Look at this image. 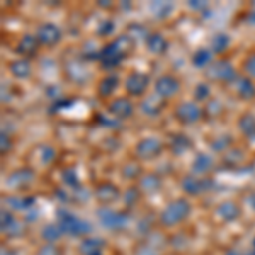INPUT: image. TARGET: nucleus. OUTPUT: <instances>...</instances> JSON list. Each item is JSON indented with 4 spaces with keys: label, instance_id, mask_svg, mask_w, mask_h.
Masks as SVG:
<instances>
[{
    "label": "nucleus",
    "instance_id": "27",
    "mask_svg": "<svg viewBox=\"0 0 255 255\" xmlns=\"http://www.w3.org/2000/svg\"><path fill=\"white\" fill-rule=\"evenodd\" d=\"M3 203L5 204H9L10 208H14V209H17V211H26V209H29L34 206V203H36V199L34 197H19V196H9L7 199H3Z\"/></svg>",
    "mask_w": 255,
    "mask_h": 255
},
{
    "label": "nucleus",
    "instance_id": "16",
    "mask_svg": "<svg viewBox=\"0 0 255 255\" xmlns=\"http://www.w3.org/2000/svg\"><path fill=\"white\" fill-rule=\"evenodd\" d=\"M96 196L102 204H109V203H113V201L118 199L119 189L111 182L99 184L97 189H96Z\"/></svg>",
    "mask_w": 255,
    "mask_h": 255
},
{
    "label": "nucleus",
    "instance_id": "47",
    "mask_svg": "<svg viewBox=\"0 0 255 255\" xmlns=\"http://www.w3.org/2000/svg\"><path fill=\"white\" fill-rule=\"evenodd\" d=\"M189 5H191L192 9H194V10H203V9H206V7H208V2H201V3H196L194 0H191V2H189Z\"/></svg>",
    "mask_w": 255,
    "mask_h": 255
},
{
    "label": "nucleus",
    "instance_id": "2",
    "mask_svg": "<svg viewBox=\"0 0 255 255\" xmlns=\"http://www.w3.org/2000/svg\"><path fill=\"white\" fill-rule=\"evenodd\" d=\"M191 213V204L186 199H175L167 204V208L160 215V223L163 226H175L182 223Z\"/></svg>",
    "mask_w": 255,
    "mask_h": 255
},
{
    "label": "nucleus",
    "instance_id": "21",
    "mask_svg": "<svg viewBox=\"0 0 255 255\" xmlns=\"http://www.w3.org/2000/svg\"><path fill=\"white\" fill-rule=\"evenodd\" d=\"M160 187H162V180L155 174H146L139 180V189H141L145 194H155Z\"/></svg>",
    "mask_w": 255,
    "mask_h": 255
},
{
    "label": "nucleus",
    "instance_id": "30",
    "mask_svg": "<svg viewBox=\"0 0 255 255\" xmlns=\"http://www.w3.org/2000/svg\"><path fill=\"white\" fill-rule=\"evenodd\" d=\"M209 63H213V51L211 49H199L192 56V65L196 68H208Z\"/></svg>",
    "mask_w": 255,
    "mask_h": 255
},
{
    "label": "nucleus",
    "instance_id": "6",
    "mask_svg": "<svg viewBox=\"0 0 255 255\" xmlns=\"http://www.w3.org/2000/svg\"><path fill=\"white\" fill-rule=\"evenodd\" d=\"M175 118L184 125H192L203 118V109L196 102H180L175 108Z\"/></svg>",
    "mask_w": 255,
    "mask_h": 255
},
{
    "label": "nucleus",
    "instance_id": "31",
    "mask_svg": "<svg viewBox=\"0 0 255 255\" xmlns=\"http://www.w3.org/2000/svg\"><path fill=\"white\" fill-rule=\"evenodd\" d=\"M150 10L157 19H165L170 15V12L174 10V3H170V2H151Z\"/></svg>",
    "mask_w": 255,
    "mask_h": 255
},
{
    "label": "nucleus",
    "instance_id": "25",
    "mask_svg": "<svg viewBox=\"0 0 255 255\" xmlns=\"http://www.w3.org/2000/svg\"><path fill=\"white\" fill-rule=\"evenodd\" d=\"M10 73L15 77V79H20V80L27 79V77L31 75V63L26 58H19V60L12 61Z\"/></svg>",
    "mask_w": 255,
    "mask_h": 255
},
{
    "label": "nucleus",
    "instance_id": "7",
    "mask_svg": "<svg viewBox=\"0 0 255 255\" xmlns=\"http://www.w3.org/2000/svg\"><path fill=\"white\" fill-rule=\"evenodd\" d=\"M180 186H182V189L187 192V194L197 196V194L206 192L209 187H213V180L211 179H201V177H197V175H187L182 179Z\"/></svg>",
    "mask_w": 255,
    "mask_h": 255
},
{
    "label": "nucleus",
    "instance_id": "51",
    "mask_svg": "<svg viewBox=\"0 0 255 255\" xmlns=\"http://www.w3.org/2000/svg\"><path fill=\"white\" fill-rule=\"evenodd\" d=\"M254 247H255V242H254Z\"/></svg>",
    "mask_w": 255,
    "mask_h": 255
},
{
    "label": "nucleus",
    "instance_id": "49",
    "mask_svg": "<svg viewBox=\"0 0 255 255\" xmlns=\"http://www.w3.org/2000/svg\"><path fill=\"white\" fill-rule=\"evenodd\" d=\"M250 204H252V208L255 209V194L250 196Z\"/></svg>",
    "mask_w": 255,
    "mask_h": 255
},
{
    "label": "nucleus",
    "instance_id": "23",
    "mask_svg": "<svg viewBox=\"0 0 255 255\" xmlns=\"http://www.w3.org/2000/svg\"><path fill=\"white\" fill-rule=\"evenodd\" d=\"M216 213L221 220L233 221V220H237L238 215H240V208H238L235 203H232V201H226V203H221L220 206H218Z\"/></svg>",
    "mask_w": 255,
    "mask_h": 255
},
{
    "label": "nucleus",
    "instance_id": "38",
    "mask_svg": "<svg viewBox=\"0 0 255 255\" xmlns=\"http://www.w3.org/2000/svg\"><path fill=\"white\" fill-rule=\"evenodd\" d=\"M244 72L249 79H255V53L247 56V60L244 61Z\"/></svg>",
    "mask_w": 255,
    "mask_h": 255
},
{
    "label": "nucleus",
    "instance_id": "13",
    "mask_svg": "<svg viewBox=\"0 0 255 255\" xmlns=\"http://www.w3.org/2000/svg\"><path fill=\"white\" fill-rule=\"evenodd\" d=\"M36 38H38L39 44H44V46H55V44L61 39V31L58 26H55V24H43V26H39Z\"/></svg>",
    "mask_w": 255,
    "mask_h": 255
},
{
    "label": "nucleus",
    "instance_id": "37",
    "mask_svg": "<svg viewBox=\"0 0 255 255\" xmlns=\"http://www.w3.org/2000/svg\"><path fill=\"white\" fill-rule=\"evenodd\" d=\"M209 96H211V89H209V85L204 84V82L197 84V87L194 89V97L197 99V101H206Z\"/></svg>",
    "mask_w": 255,
    "mask_h": 255
},
{
    "label": "nucleus",
    "instance_id": "9",
    "mask_svg": "<svg viewBox=\"0 0 255 255\" xmlns=\"http://www.w3.org/2000/svg\"><path fill=\"white\" fill-rule=\"evenodd\" d=\"M148 84H150V77L146 73H139V72H133L125 82L126 92H129L131 96H143L145 90L148 89Z\"/></svg>",
    "mask_w": 255,
    "mask_h": 255
},
{
    "label": "nucleus",
    "instance_id": "10",
    "mask_svg": "<svg viewBox=\"0 0 255 255\" xmlns=\"http://www.w3.org/2000/svg\"><path fill=\"white\" fill-rule=\"evenodd\" d=\"M34 170L32 168H19V170L12 172L9 175V179H7V184H9V187L12 189H24L27 186H31L32 182H34Z\"/></svg>",
    "mask_w": 255,
    "mask_h": 255
},
{
    "label": "nucleus",
    "instance_id": "50",
    "mask_svg": "<svg viewBox=\"0 0 255 255\" xmlns=\"http://www.w3.org/2000/svg\"><path fill=\"white\" fill-rule=\"evenodd\" d=\"M250 20H252V22H255V14H254V17H250Z\"/></svg>",
    "mask_w": 255,
    "mask_h": 255
},
{
    "label": "nucleus",
    "instance_id": "14",
    "mask_svg": "<svg viewBox=\"0 0 255 255\" xmlns=\"http://www.w3.org/2000/svg\"><path fill=\"white\" fill-rule=\"evenodd\" d=\"M165 108V99H162L158 94H153V96H148L143 99L141 102V111L146 114V116H158L160 113Z\"/></svg>",
    "mask_w": 255,
    "mask_h": 255
},
{
    "label": "nucleus",
    "instance_id": "22",
    "mask_svg": "<svg viewBox=\"0 0 255 255\" xmlns=\"http://www.w3.org/2000/svg\"><path fill=\"white\" fill-rule=\"evenodd\" d=\"M102 247H104V242L101 238L89 237L80 244V252L84 255H102Z\"/></svg>",
    "mask_w": 255,
    "mask_h": 255
},
{
    "label": "nucleus",
    "instance_id": "42",
    "mask_svg": "<svg viewBox=\"0 0 255 255\" xmlns=\"http://www.w3.org/2000/svg\"><path fill=\"white\" fill-rule=\"evenodd\" d=\"M139 174V167L136 165V163H129V165H126L125 168H123V175L126 177H129V179H136Z\"/></svg>",
    "mask_w": 255,
    "mask_h": 255
},
{
    "label": "nucleus",
    "instance_id": "26",
    "mask_svg": "<svg viewBox=\"0 0 255 255\" xmlns=\"http://www.w3.org/2000/svg\"><path fill=\"white\" fill-rule=\"evenodd\" d=\"M238 128L249 139H255V116L250 113L244 114L238 119Z\"/></svg>",
    "mask_w": 255,
    "mask_h": 255
},
{
    "label": "nucleus",
    "instance_id": "11",
    "mask_svg": "<svg viewBox=\"0 0 255 255\" xmlns=\"http://www.w3.org/2000/svg\"><path fill=\"white\" fill-rule=\"evenodd\" d=\"M108 109H109L111 116H114L118 119H126L129 116H133V113H134L133 102L126 97H118V99H114V101H111Z\"/></svg>",
    "mask_w": 255,
    "mask_h": 255
},
{
    "label": "nucleus",
    "instance_id": "20",
    "mask_svg": "<svg viewBox=\"0 0 255 255\" xmlns=\"http://www.w3.org/2000/svg\"><path fill=\"white\" fill-rule=\"evenodd\" d=\"M146 48L150 49V53H153V55H163L168 48V41L163 38L160 32H153V34H150V38L146 39Z\"/></svg>",
    "mask_w": 255,
    "mask_h": 255
},
{
    "label": "nucleus",
    "instance_id": "1",
    "mask_svg": "<svg viewBox=\"0 0 255 255\" xmlns=\"http://www.w3.org/2000/svg\"><path fill=\"white\" fill-rule=\"evenodd\" d=\"M58 225H60L61 232L72 237L89 235V233L92 232V226H90L89 221L75 216L73 213L67 211V209H60L58 211Z\"/></svg>",
    "mask_w": 255,
    "mask_h": 255
},
{
    "label": "nucleus",
    "instance_id": "3",
    "mask_svg": "<svg viewBox=\"0 0 255 255\" xmlns=\"http://www.w3.org/2000/svg\"><path fill=\"white\" fill-rule=\"evenodd\" d=\"M206 77L209 80L230 84V82L237 80V70L228 60H218V61H213L208 67Z\"/></svg>",
    "mask_w": 255,
    "mask_h": 255
},
{
    "label": "nucleus",
    "instance_id": "44",
    "mask_svg": "<svg viewBox=\"0 0 255 255\" xmlns=\"http://www.w3.org/2000/svg\"><path fill=\"white\" fill-rule=\"evenodd\" d=\"M97 119L101 123H104V126H108V128H118L119 126L118 121H114V119H108L106 114H97Z\"/></svg>",
    "mask_w": 255,
    "mask_h": 255
},
{
    "label": "nucleus",
    "instance_id": "33",
    "mask_svg": "<svg viewBox=\"0 0 255 255\" xmlns=\"http://www.w3.org/2000/svg\"><path fill=\"white\" fill-rule=\"evenodd\" d=\"M128 36H129L131 39L136 43V41H143V39H148L150 38V34H148L146 27L141 26V24H131V26H128Z\"/></svg>",
    "mask_w": 255,
    "mask_h": 255
},
{
    "label": "nucleus",
    "instance_id": "45",
    "mask_svg": "<svg viewBox=\"0 0 255 255\" xmlns=\"http://www.w3.org/2000/svg\"><path fill=\"white\" fill-rule=\"evenodd\" d=\"M10 148H12L10 138L7 136L5 133H2V146H0V150H2V153H7V151H10Z\"/></svg>",
    "mask_w": 255,
    "mask_h": 255
},
{
    "label": "nucleus",
    "instance_id": "5",
    "mask_svg": "<svg viewBox=\"0 0 255 255\" xmlns=\"http://www.w3.org/2000/svg\"><path fill=\"white\" fill-rule=\"evenodd\" d=\"M134 151H136L138 158L153 160L163 151V143L160 141L158 138H145V139H141V141H138Z\"/></svg>",
    "mask_w": 255,
    "mask_h": 255
},
{
    "label": "nucleus",
    "instance_id": "36",
    "mask_svg": "<svg viewBox=\"0 0 255 255\" xmlns=\"http://www.w3.org/2000/svg\"><path fill=\"white\" fill-rule=\"evenodd\" d=\"M230 145H232V138L230 136H218L211 141V148L215 151H228Z\"/></svg>",
    "mask_w": 255,
    "mask_h": 255
},
{
    "label": "nucleus",
    "instance_id": "8",
    "mask_svg": "<svg viewBox=\"0 0 255 255\" xmlns=\"http://www.w3.org/2000/svg\"><path fill=\"white\" fill-rule=\"evenodd\" d=\"M180 89V82L175 79L174 75H162L155 84V94H158L162 99L174 97Z\"/></svg>",
    "mask_w": 255,
    "mask_h": 255
},
{
    "label": "nucleus",
    "instance_id": "28",
    "mask_svg": "<svg viewBox=\"0 0 255 255\" xmlns=\"http://www.w3.org/2000/svg\"><path fill=\"white\" fill-rule=\"evenodd\" d=\"M113 46L118 49L119 55L125 56V58H126V55H129V53L133 51L134 41L131 39L128 34H121V36H118V38L113 41Z\"/></svg>",
    "mask_w": 255,
    "mask_h": 255
},
{
    "label": "nucleus",
    "instance_id": "15",
    "mask_svg": "<svg viewBox=\"0 0 255 255\" xmlns=\"http://www.w3.org/2000/svg\"><path fill=\"white\" fill-rule=\"evenodd\" d=\"M99 58H101L104 67L113 68V67H116V65L121 63L125 56L119 55L118 49L113 46V43H109V44H106V46L101 49V53H99Z\"/></svg>",
    "mask_w": 255,
    "mask_h": 255
},
{
    "label": "nucleus",
    "instance_id": "39",
    "mask_svg": "<svg viewBox=\"0 0 255 255\" xmlns=\"http://www.w3.org/2000/svg\"><path fill=\"white\" fill-rule=\"evenodd\" d=\"M41 150H43V151H39L41 163H43V165H48V163H51L53 160H55V150H53L51 146H41Z\"/></svg>",
    "mask_w": 255,
    "mask_h": 255
},
{
    "label": "nucleus",
    "instance_id": "12",
    "mask_svg": "<svg viewBox=\"0 0 255 255\" xmlns=\"http://www.w3.org/2000/svg\"><path fill=\"white\" fill-rule=\"evenodd\" d=\"M26 230V225L24 221L15 220L14 216L7 211L5 208L2 209V232L3 235H9V237H20Z\"/></svg>",
    "mask_w": 255,
    "mask_h": 255
},
{
    "label": "nucleus",
    "instance_id": "19",
    "mask_svg": "<svg viewBox=\"0 0 255 255\" xmlns=\"http://www.w3.org/2000/svg\"><path fill=\"white\" fill-rule=\"evenodd\" d=\"M38 46H39L38 38L32 34H26V36H22V39H20V43L17 46V53L22 56H32L38 53Z\"/></svg>",
    "mask_w": 255,
    "mask_h": 255
},
{
    "label": "nucleus",
    "instance_id": "48",
    "mask_svg": "<svg viewBox=\"0 0 255 255\" xmlns=\"http://www.w3.org/2000/svg\"><path fill=\"white\" fill-rule=\"evenodd\" d=\"M225 255H240V252H238V250H235V249H230Z\"/></svg>",
    "mask_w": 255,
    "mask_h": 255
},
{
    "label": "nucleus",
    "instance_id": "35",
    "mask_svg": "<svg viewBox=\"0 0 255 255\" xmlns=\"http://www.w3.org/2000/svg\"><path fill=\"white\" fill-rule=\"evenodd\" d=\"M61 179H63V182L70 187H73V189L80 187V182H79V177H77L75 168H65V170L61 172Z\"/></svg>",
    "mask_w": 255,
    "mask_h": 255
},
{
    "label": "nucleus",
    "instance_id": "43",
    "mask_svg": "<svg viewBox=\"0 0 255 255\" xmlns=\"http://www.w3.org/2000/svg\"><path fill=\"white\" fill-rule=\"evenodd\" d=\"M38 255H61V254H60V249L56 245L46 244L44 247H41V249H39Z\"/></svg>",
    "mask_w": 255,
    "mask_h": 255
},
{
    "label": "nucleus",
    "instance_id": "17",
    "mask_svg": "<svg viewBox=\"0 0 255 255\" xmlns=\"http://www.w3.org/2000/svg\"><path fill=\"white\" fill-rule=\"evenodd\" d=\"M213 165H215V162H213V158L208 153H197L194 162H192V174L197 177L206 175L208 172H211Z\"/></svg>",
    "mask_w": 255,
    "mask_h": 255
},
{
    "label": "nucleus",
    "instance_id": "32",
    "mask_svg": "<svg viewBox=\"0 0 255 255\" xmlns=\"http://www.w3.org/2000/svg\"><path fill=\"white\" fill-rule=\"evenodd\" d=\"M61 235H63V232H61L60 225L55 223V225H46L43 228V232H41V237L44 238V240L48 242V244H53V242L60 240Z\"/></svg>",
    "mask_w": 255,
    "mask_h": 255
},
{
    "label": "nucleus",
    "instance_id": "40",
    "mask_svg": "<svg viewBox=\"0 0 255 255\" xmlns=\"http://www.w3.org/2000/svg\"><path fill=\"white\" fill-rule=\"evenodd\" d=\"M221 113H223V106H221V102L216 101V99H211V102H209V106H208V114L211 118H216V116H220Z\"/></svg>",
    "mask_w": 255,
    "mask_h": 255
},
{
    "label": "nucleus",
    "instance_id": "18",
    "mask_svg": "<svg viewBox=\"0 0 255 255\" xmlns=\"http://www.w3.org/2000/svg\"><path fill=\"white\" fill-rule=\"evenodd\" d=\"M192 148V141L191 138H187L186 134H174L170 139V151L177 157H180V155L187 153L189 150Z\"/></svg>",
    "mask_w": 255,
    "mask_h": 255
},
{
    "label": "nucleus",
    "instance_id": "46",
    "mask_svg": "<svg viewBox=\"0 0 255 255\" xmlns=\"http://www.w3.org/2000/svg\"><path fill=\"white\" fill-rule=\"evenodd\" d=\"M138 196H139V192L136 191V189H131V191H128V194H126V203H133V201H136L138 199Z\"/></svg>",
    "mask_w": 255,
    "mask_h": 255
},
{
    "label": "nucleus",
    "instance_id": "29",
    "mask_svg": "<svg viewBox=\"0 0 255 255\" xmlns=\"http://www.w3.org/2000/svg\"><path fill=\"white\" fill-rule=\"evenodd\" d=\"M116 87H118V77L116 75H108L106 79L101 80L97 92L101 97H109V96H113V92L116 90Z\"/></svg>",
    "mask_w": 255,
    "mask_h": 255
},
{
    "label": "nucleus",
    "instance_id": "41",
    "mask_svg": "<svg viewBox=\"0 0 255 255\" xmlns=\"http://www.w3.org/2000/svg\"><path fill=\"white\" fill-rule=\"evenodd\" d=\"M113 31H114V22H113V20H104V22L99 26L97 34L99 36H109V34H113Z\"/></svg>",
    "mask_w": 255,
    "mask_h": 255
},
{
    "label": "nucleus",
    "instance_id": "34",
    "mask_svg": "<svg viewBox=\"0 0 255 255\" xmlns=\"http://www.w3.org/2000/svg\"><path fill=\"white\" fill-rule=\"evenodd\" d=\"M230 44V38L226 34H216L215 38L211 39V51L213 53H223Z\"/></svg>",
    "mask_w": 255,
    "mask_h": 255
},
{
    "label": "nucleus",
    "instance_id": "4",
    "mask_svg": "<svg viewBox=\"0 0 255 255\" xmlns=\"http://www.w3.org/2000/svg\"><path fill=\"white\" fill-rule=\"evenodd\" d=\"M97 218L101 221L102 226L109 230H123L129 225V215L123 211H114V209L109 208H101L97 209Z\"/></svg>",
    "mask_w": 255,
    "mask_h": 255
},
{
    "label": "nucleus",
    "instance_id": "24",
    "mask_svg": "<svg viewBox=\"0 0 255 255\" xmlns=\"http://www.w3.org/2000/svg\"><path fill=\"white\" fill-rule=\"evenodd\" d=\"M237 94L242 99H245V101L254 99L255 97V84L252 82V79H249V77H240L237 82Z\"/></svg>",
    "mask_w": 255,
    "mask_h": 255
}]
</instances>
